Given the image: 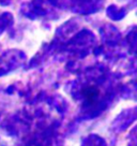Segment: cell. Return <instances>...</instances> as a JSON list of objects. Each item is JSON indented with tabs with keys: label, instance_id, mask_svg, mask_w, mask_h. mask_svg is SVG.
<instances>
[{
	"label": "cell",
	"instance_id": "cell-1",
	"mask_svg": "<svg viewBox=\"0 0 137 146\" xmlns=\"http://www.w3.org/2000/svg\"><path fill=\"white\" fill-rule=\"evenodd\" d=\"M82 96L85 98V100L87 101L88 103H93L96 99L99 97L100 95V89L96 86H87V87H84L82 90L80 91Z\"/></svg>",
	"mask_w": 137,
	"mask_h": 146
}]
</instances>
